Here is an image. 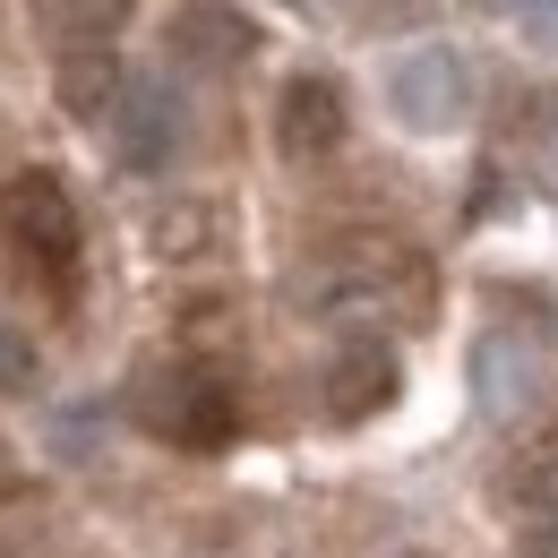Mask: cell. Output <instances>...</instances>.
Returning <instances> with one entry per match:
<instances>
[{
    "mask_svg": "<svg viewBox=\"0 0 558 558\" xmlns=\"http://www.w3.org/2000/svg\"><path fill=\"white\" fill-rule=\"evenodd\" d=\"M515 507L533 515V558H558V456H533L515 473Z\"/></svg>",
    "mask_w": 558,
    "mask_h": 558,
    "instance_id": "7c38bea8",
    "label": "cell"
},
{
    "mask_svg": "<svg viewBox=\"0 0 558 558\" xmlns=\"http://www.w3.org/2000/svg\"><path fill=\"white\" fill-rule=\"evenodd\" d=\"M438 0H361V17L378 26V35H404V26H421Z\"/></svg>",
    "mask_w": 558,
    "mask_h": 558,
    "instance_id": "2e32d148",
    "label": "cell"
},
{
    "mask_svg": "<svg viewBox=\"0 0 558 558\" xmlns=\"http://www.w3.org/2000/svg\"><path fill=\"white\" fill-rule=\"evenodd\" d=\"M130 26V0H35V35L61 44V52H86V44H112Z\"/></svg>",
    "mask_w": 558,
    "mask_h": 558,
    "instance_id": "30bf717a",
    "label": "cell"
},
{
    "mask_svg": "<svg viewBox=\"0 0 558 558\" xmlns=\"http://www.w3.org/2000/svg\"><path fill=\"white\" fill-rule=\"evenodd\" d=\"M35 387H44V352H35V336L0 327V396H35Z\"/></svg>",
    "mask_w": 558,
    "mask_h": 558,
    "instance_id": "5bb4252c",
    "label": "cell"
},
{
    "mask_svg": "<svg viewBox=\"0 0 558 558\" xmlns=\"http://www.w3.org/2000/svg\"><path fill=\"white\" fill-rule=\"evenodd\" d=\"M0 489H17V473H9V447H0Z\"/></svg>",
    "mask_w": 558,
    "mask_h": 558,
    "instance_id": "e0dca14e",
    "label": "cell"
},
{
    "mask_svg": "<svg viewBox=\"0 0 558 558\" xmlns=\"http://www.w3.org/2000/svg\"><path fill=\"white\" fill-rule=\"evenodd\" d=\"M473 404L498 429L533 421V404H542V344L515 336V327H489L482 344H473Z\"/></svg>",
    "mask_w": 558,
    "mask_h": 558,
    "instance_id": "5b68a950",
    "label": "cell"
},
{
    "mask_svg": "<svg viewBox=\"0 0 558 558\" xmlns=\"http://www.w3.org/2000/svg\"><path fill=\"white\" fill-rule=\"evenodd\" d=\"M276 146L292 155V163H318V155L344 146V86H336L327 70L283 77V95H276Z\"/></svg>",
    "mask_w": 558,
    "mask_h": 558,
    "instance_id": "ba28073f",
    "label": "cell"
},
{
    "mask_svg": "<svg viewBox=\"0 0 558 558\" xmlns=\"http://www.w3.org/2000/svg\"><path fill=\"white\" fill-rule=\"evenodd\" d=\"M396 396H404V361H396V344H378V327H361V336L327 361V413L336 421H378Z\"/></svg>",
    "mask_w": 558,
    "mask_h": 558,
    "instance_id": "52a82bcc",
    "label": "cell"
},
{
    "mask_svg": "<svg viewBox=\"0 0 558 558\" xmlns=\"http://www.w3.org/2000/svg\"><path fill=\"white\" fill-rule=\"evenodd\" d=\"M163 44H172L181 70H215V77H223V70H241V61L258 52V26H250L241 9H223V0H190V9L172 17Z\"/></svg>",
    "mask_w": 558,
    "mask_h": 558,
    "instance_id": "9c48e42d",
    "label": "cell"
},
{
    "mask_svg": "<svg viewBox=\"0 0 558 558\" xmlns=\"http://www.w3.org/2000/svg\"><path fill=\"white\" fill-rule=\"evenodd\" d=\"M121 61H112V44H86V52H61V112L70 121H104L112 104H121Z\"/></svg>",
    "mask_w": 558,
    "mask_h": 558,
    "instance_id": "8fae6325",
    "label": "cell"
},
{
    "mask_svg": "<svg viewBox=\"0 0 558 558\" xmlns=\"http://www.w3.org/2000/svg\"><path fill=\"white\" fill-rule=\"evenodd\" d=\"M473 9L515 26V35H533V44H558V0H473Z\"/></svg>",
    "mask_w": 558,
    "mask_h": 558,
    "instance_id": "9a60e30c",
    "label": "cell"
},
{
    "mask_svg": "<svg viewBox=\"0 0 558 558\" xmlns=\"http://www.w3.org/2000/svg\"><path fill=\"white\" fill-rule=\"evenodd\" d=\"M104 138H112V155H121L130 172H163V163H172V138H181L172 86H163V77H130L121 104L104 112Z\"/></svg>",
    "mask_w": 558,
    "mask_h": 558,
    "instance_id": "8992f818",
    "label": "cell"
},
{
    "mask_svg": "<svg viewBox=\"0 0 558 558\" xmlns=\"http://www.w3.org/2000/svg\"><path fill=\"white\" fill-rule=\"evenodd\" d=\"M387 104H396L404 130L438 138V130H456V121L473 112V61H464L456 44H421V52H404V61L387 70Z\"/></svg>",
    "mask_w": 558,
    "mask_h": 558,
    "instance_id": "277c9868",
    "label": "cell"
},
{
    "mask_svg": "<svg viewBox=\"0 0 558 558\" xmlns=\"http://www.w3.org/2000/svg\"><path fill=\"white\" fill-rule=\"evenodd\" d=\"M292 9H327V0H292Z\"/></svg>",
    "mask_w": 558,
    "mask_h": 558,
    "instance_id": "ac0fdd59",
    "label": "cell"
},
{
    "mask_svg": "<svg viewBox=\"0 0 558 558\" xmlns=\"http://www.w3.org/2000/svg\"><path fill=\"white\" fill-rule=\"evenodd\" d=\"M0 241L17 250V258H35V267H52V276H70L77 258V207L70 190H61V172H9L0 181Z\"/></svg>",
    "mask_w": 558,
    "mask_h": 558,
    "instance_id": "3957f363",
    "label": "cell"
},
{
    "mask_svg": "<svg viewBox=\"0 0 558 558\" xmlns=\"http://www.w3.org/2000/svg\"><path fill=\"white\" fill-rule=\"evenodd\" d=\"M146 241H155V258H163V267H181V258H207L215 215H207V207H163L155 223H146Z\"/></svg>",
    "mask_w": 558,
    "mask_h": 558,
    "instance_id": "4fadbf2b",
    "label": "cell"
},
{
    "mask_svg": "<svg viewBox=\"0 0 558 558\" xmlns=\"http://www.w3.org/2000/svg\"><path fill=\"white\" fill-rule=\"evenodd\" d=\"M292 301L318 318V327H429L438 318V276L413 241L396 232H352V241H327L301 276H292Z\"/></svg>",
    "mask_w": 558,
    "mask_h": 558,
    "instance_id": "6da1fadb",
    "label": "cell"
},
{
    "mask_svg": "<svg viewBox=\"0 0 558 558\" xmlns=\"http://www.w3.org/2000/svg\"><path fill=\"white\" fill-rule=\"evenodd\" d=\"M138 421L146 438H163V447H181V456H215V447H232V429H241V387H232V369L207 361V352H172V361H155L138 369Z\"/></svg>",
    "mask_w": 558,
    "mask_h": 558,
    "instance_id": "7a4b0ae2",
    "label": "cell"
}]
</instances>
